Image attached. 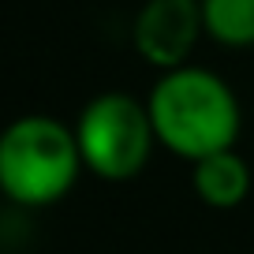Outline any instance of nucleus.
I'll return each mask as SVG.
<instances>
[{
  "instance_id": "6",
  "label": "nucleus",
  "mask_w": 254,
  "mask_h": 254,
  "mask_svg": "<svg viewBox=\"0 0 254 254\" xmlns=\"http://www.w3.org/2000/svg\"><path fill=\"white\" fill-rule=\"evenodd\" d=\"M202 26L221 45H254V0H202Z\"/></svg>"
},
{
  "instance_id": "4",
  "label": "nucleus",
  "mask_w": 254,
  "mask_h": 254,
  "mask_svg": "<svg viewBox=\"0 0 254 254\" xmlns=\"http://www.w3.org/2000/svg\"><path fill=\"white\" fill-rule=\"evenodd\" d=\"M202 30V0H150L135 19V49L150 64L172 71L187 60Z\"/></svg>"
},
{
  "instance_id": "1",
  "label": "nucleus",
  "mask_w": 254,
  "mask_h": 254,
  "mask_svg": "<svg viewBox=\"0 0 254 254\" xmlns=\"http://www.w3.org/2000/svg\"><path fill=\"white\" fill-rule=\"evenodd\" d=\"M146 109H150L157 142L187 157L190 165L236 146L239 105L213 71L183 67V64L165 71Z\"/></svg>"
},
{
  "instance_id": "3",
  "label": "nucleus",
  "mask_w": 254,
  "mask_h": 254,
  "mask_svg": "<svg viewBox=\"0 0 254 254\" xmlns=\"http://www.w3.org/2000/svg\"><path fill=\"white\" fill-rule=\"evenodd\" d=\"M82 165L101 180H131L146 168L153 150V120L131 94H101L82 109L75 124Z\"/></svg>"
},
{
  "instance_id": "2",
  "label": "nucleus",
  "mask_w": 254,
  "mask_h": 254,
  "mask_svg": "<svg viewBox=\"0 0 254 254\" xmlns=\"http://www.w3.org/2000/svg\"><path fill=\"white\" fill-rule=\"evenodd\" d=\"M82 168L75 131L53 116H23L0 131V190L19 206H49Z\"/></svg>"
},
{
  "instance_id": "5",
  "label": "nucleus",
  "mask_w": 254,
  "mask_h": 254,
  "mask_svg": "<svg viewBox=\"0 0 254 254\" xmlns=\"http://www.w3.org/2000/svg\"><path fill=\"white\" fill-rule=\"evenodd\" d=\"M194 190L206 206H217V209L239 206L251 190V168L232 150L209 153V157L194 161Z\"/></svg>"
}]
</instances>
